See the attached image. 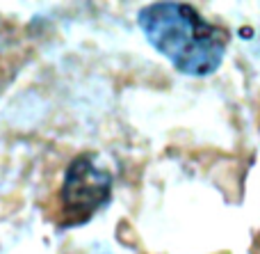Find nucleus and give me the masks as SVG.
Here are the masks:
<instances>
[{
  "mask_svg": "<svg viewBox=\"0 0 260 254\" xmlns=\"http://www.w3.org/2000/svg\"><path fill=\"white\" fill-rule=\"evenodd\" d=\"M148 44L185 76L206 78L221 67L231 32L185 3H153L137 14Z\"/></svg>",
  "mask_w": 260,
  "mask_h": 254,
  "instance_id": "nucleus-1",
  "label": "nucleus"
},
{
  "mask_svg": "<svg viewBox=\"0 0 260 254\" xmlns=\"http://www.w3.org/2000/svg\"><path fill=\"white\" fill-rule=\"evenodd\" d=\"M112 177L96 165L94 156L73 158L59 188V227L85 224L99 209L110 202Z\"/></svg>",
  "mask_w": 260,
  "mask_h": 254,
  "instance_id": "nucleus-2",
  "label": "nucleus"
}]
</instances>
